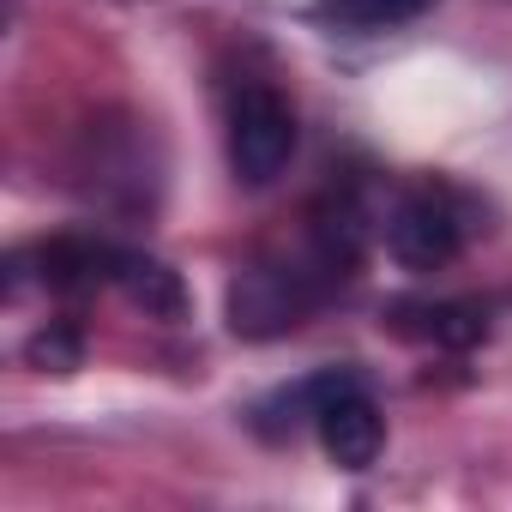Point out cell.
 Returning <instances> with one entry per match:
<instances>
[{
  "instance_id": "3957f363",
  "label": "cell",
  "mask_w": 512,
  "mask_h": 512,
  "mask_svg": "<svg viewBox=\"0 0 512 512\" xmlns=\"http://www.w3.org/2000/svg\"><path fill=\"white\" fill-rule=\"evenodd\" d=\"M386 247L404 272H440L464 247V205L452 187H410L386 217Z\"/></svg>"
},
{
  "instance_id": "6da1fadb",
  "label": "cell",
  "mask_w": 512,
  "mask_h": 512,
  "mask_svg": "<svg viewBox=\"0 0 512 512\" xmlns=\"http://www.w3.org/2000/svg\"><path fill=\"white\" fill-rule=\"evenodd\" d=\"M320 278H326L320 266L314 272L308 266H272V260L247 266L229 284V332L235 338H253V344L296 332L314 314V302H320Z\"/></svg>"
},
{
  "instance_id": "52a82bcc",
  "label": "cell",
  "mask_w": 512,
  "mask_h": 512,
  "mask_svg": "<svg viewBox=\"0 0 512 512\" xmlns=\"http://www.w3.org/2000/svg\"><path fill=\"white\" fill-rule=\"evenodd\" d=\"M121 290H127V302L133 308H145V320H187V284H181V272H169L163 260H151V253H121V278H115Z\"/></svg>"
},
{
  "instance_id": "9c48e42d",
  "label": "cell",
  "mask_w": 512,
  "mask_h": 512,
  "mask_svg": "<svg viewBox=\"0 0 512 512\" xmlns=\"http://www.w3.org/2000/svg\"><path fill=\"white\" fill-rule=\"evenodd\" d=\"M25 362H31L37 374H73V368L85 362V338H79V326L49 320V326L25 344Z\"/></svg>"
},
{
  "instance_id": "5b68a950",
  "label": "cell",
  "mask_w": 512,
  "mask_h": 512,
  "mask_svg": "<svg viewBox=\"0 0 512 512\" xmlns=\"http://www.w3.org/2000/svg\"><path fill=\"white\" fill-rule=\"evenodd\" d=\"M386 326L398 338L434 344V350H470L488 338V308L482 302H428V296H398L386 302Z\"/></svg>"
},
{
  "instance_id": "ba28073f",
  "label": "cell",
  "mask_w": 512,
  "mask_h": 512,
  "mask_svg": "<svg viewBox=\"0 0 512 512\" xmlns=\"http://www.w3.org/2000/svg\"><path fill=\"white\" fill-rule=\"evenodd\" d=\"M428 7V0H320V19L344 25V31H386L404 25Z\"/></svg>"
},
{
  "instance_id": "7a4b0ae2",
  "label": "cell",
  "mask_w": 512,
  "mask_h": 512,
  "mask_svg": "<svg viewBox=\"0 0 512 512\" xmlns=\"http://www.w3.org/2000/svg\"><path fill=\"white\" fill-rule=\"evenodd\" d=\"M296 157V109L272 85H241L229 103V169L241 187H272Z\"/></svg>"
},
{
  "instance_id": "8992f818",
  "label": "cell",
  "mask_w": 512,
  "mask_h": 512,
  "mask_svg": "<svg viewBox=\"0 0 512 512\" xmlns=\"http://www.w3.org/2000/svg\"><path fill=\"white\" fill-rule=\"evenodd\" d=\"M121 253H127V247L97 241V235H55V241H43V247L31 253V260L43 266L37 278H43L49 290H61V296H85V290L121 278Z\"/></svg>"
},
{
  "instance_id": "277c9868",
  "label": "cell",
  "mask_w": 512,
  "mask_h": 512,
  "mask_svg": "<svg viewBox=\"0 0 512 512\" xmlns=\"http://www.w3.org/2000/svg\"><path fill=\"white\" fill-rule=\"evenodd\" d=\"M314 428H320V446L338 470H368L386 446V422H380V404L368 398V386H350L332 404H320Z\"/></svg>"
}]
</instances>
